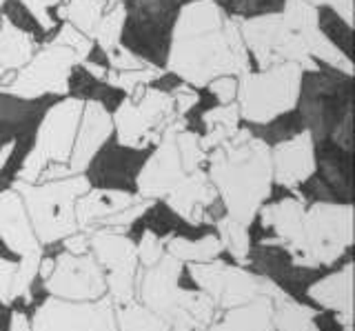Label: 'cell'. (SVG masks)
I'll return each instance as SVG.
<instances>
[{
    "label": "cell",
    "mask_w": 355,
    "mask_h": 331,
    "mask_svg": "<svg viewBox=\"0 0 355 331\" xmlns=\"http://www.w3.org/2000/svg\"><path fill=\"white\" fill-rule=\"evenodd\" d=\"M253 69L238 18L218 0H184L178 7L166 47L164 71L196 90L218 76H240Z\"/></svg>",
    "instance_id": "1"
},
{
    "label": "cell",
    "mask_w": 355,
    "mask_h": 331,
    "mask_svg": "<svg viewBox=\"0 0 355 331\" xmlns=\"http://www.w3.org/2000/svg\"><path fill=\"white\" fill-rule=\"evenodd\" d=\"M207 176L227 216L251 227L273 192L271 145L240 127L225 145L207 153Z\"/></svg>",
    "instance_id": "2"
},
{
    "label": "cell",
    "mask_w": 355,
    "mask_h": 331,
    "mask_svg": "<svg viewBox=\"0 0 355 331\" xmlns=\"http://www.w3.org/2000/svg\"><path fill=\"white\" fill-rule=\"evenodd\" d=\"M180 278L182 262L164 253L151 267L138 269L136 298L160 320H164L169 329H209L218 316L214 300L205 291L184 289L180 287Z\"/></svg>",
    "instance_id": "3"
},
{
    "label": "cell",
    "mask_w": 355,
    "mask_h": 331,
    "mask_svg": "<svg viewBox=\"0 0 355 331\" xmlns=\"http://www.w3.org/2000/svg\"><path fill=\"white\" fill-rule=\"evenodd\" d=\"M351 76L327 67L304 74L295 109H300V120L313 134L315 145L331 140L338 149H344L347 153L351 151Z\"/></svg>",
    "instance_id": "4"
},
{
    "label": "cell",
    "mask_w": 355,
    "mask_h": 331,
    "mask_svg": "<svg viewBox=\"0 0 355 331\" xmlns=\"http://www.w3.org/2000/svg\"><path fill=\"white\" fill-rule=\"evenodd\" d=\"M302 78L304 69L295 62L240 74L236 105L242 123L269 127L280 118L291 116L302 92Z\"/></svg>",
    "instance_id": "5"
},
{
    "label": "cell",
    "mask_w": 355,
    "mask_h": 331,
    "mask_svg": "<svg viewBox=\"0 0 355 331\" xmlns=\"http://www.w3.org/2000/svg\"><path fill=\"white\" fill-rule=\"evenodd\" d=\"M11 189L18 192L25 205L33 234L40 240V245L47 247L78 231L76 203L85 192L92 189V180L87 173H76L33 185L14 180Z\"/></svg>",
    "instance_id": "6"
},
{
    "label": "cell",
    "mask_w": 355,
    "mask_h": 331,
    "mask_svg": "<svg viewBox=\"0 0 355 331\" xmlns=\"http://www.w3.org/2000/svg\"><path fill=\"white\" fill-rule=\"evenodd\" d=\"M83 107L85 98H78L73 94L53 98V103L44 105L42 114L33 125L31 147L22 158L14 180L33 185L51 164L69 162Z\"/></svg>",
    "instance_id": "7"
},
{
    "label": "cell",
    "mask_w": 355,
    "mask_h": 331,
    "mask_svg": "<svg viewBox=\"0 0 355 331\" xmlns=\"http://www.w3.org/2000/svg\"><path fill=\"white\" fill-rule=\"evenodd\" d=\"M178 118L171 92L166 87L144 85L116 103L111 112L114 138L122 149L149 151Z\"/></svg>",
    "instance_id": "8"
},
{
    "label": "cell",
    "mask_w": 355,
    "mask_h": 331,
    "mask_svg": "<svg viewBox=\"0 0 355 331\" xmlns=\"http://www.w3.org/2000/svg\"><path fill=\"white\" fill-rule=\"evenodd\" d=\"M353 245V207L349 203L320 201L304 209L302 231L291 262L295 267L318 269L338 262Z\"/></svg>",
    "instance_id": "9"
},
{
    "label": "cell",
    "mask_w": 355,
    "mask_h": 331,
    "mask_svg": "<svg viewBox=\"0 0 355 331\" xmlns=\"http://www.w3.org/2000/svg\"><path fill=\"white\" fill-rule=\"evenodd\" d=\"M238 25L255 69H266L282 62H295L304 74L320 69V65L309 56L297 27L284 12L238 18Z\"/></svg>",
    "instance_id": "10"
},
{
    "label": "cell",
    "mask_w": 355,
    "mask_h": 331,
    "mask_svg": "<svg viewBox=\"0 0 355 331\" xmlns=\"http://www.w3.org/2000/svg\"><path fill=\"white\" fill-rule=\"evenodd\" d=\"M83 60L78 53L53 40H44L31 60L0 85V94L20 101H44V98L69 96L76 67Z\"/></svg>",
    "instance_id": "11"
},
{
    "label": "cell",
    "mask_w": 355,
    "mask_h": 331,
    "mask_svg": "<svg viewBox=\"0 0 355 331\" xmlns=\"http://www.w3.org/2000/svg\"><path fill=\"white\" fill-rule=\"evenodd\" d=\"M125 3V29L122 45L149 65L164 69L175 12L184 0H122Z\"/></svg>",
    "instance_id": "12"
},
{
    "label": "cell",
    "mask_w": 355,
    "mask_h": 331,
    "mask_svg": "<svg viewBox=\"0 0 355 331\" xmlns=\"http://www.w3.org/2000/svg\"><path fill=\"white\" fill-rule=\"evenodd\" d=\"M189 275L214 300L218 312H227L231 307H240L251 303L253 298L266 296L271 298L280 287L269 275H258L244 269L242 264H229L225 260L191 262Z\"/></svg>",
    "instance_id": "13"
},
{
    "label": "cell",
    "mask_w": 355,
    "mask_h": 331,
    "mask_svg": "<svg viewBox=\"0 0 355 331\" xmlns=\"http://www.w3.org/2000/svg\"><path fill=\"white\" fill-rule=\"evenodd\" d=\"M0 242H3L7 251L18 256L14 296L31 303V282L38 275L42 245L33 234L31 220L18 192H14L11 187L0 192Z\"/></svg>",
    "instance_id": "14"
},
{
    "label": "cell",
    "mask_w": 355,
    "mask_h": 331,
    "mask_svg": "<svg viewBox=\"0 0 355 331\" xmlns=\"http://www.w3.org/2000/svg\"><path fill=\"white\" fill-rule=\"evenodd\" d=\"M155 203L147 201L127 189H107V187H92L76 203L78 229L83 231H114L127 234L131 225L142 218Z\"/></svg>",
    "instance_id": "15"
},
{
    "label": "cell",
    "mask_w": 355,
    "mask_h": 331,
    "mask_svg": "<svg viewBox=\"0 0 355 331\" xmlns=\"http://www.w3.org/2000/svg\"><path fill=\"white\" fill-rule=\"evenodd\" d=\"M89 234V251L105 271L107 296L111 298L114 307L129 305L136 298L138 289V256L136 242L127 234H114V231L96 229Z\"/></svg>",
    "instance_id": "16"
},
{
    "label": "cell",
    "mask_w": 355,
    "mask_h": 331,
    "mask_svg": "<svg viewBox=\"0 0 355 331\" xmlns=\"http://www.w3.org/2000/svg\"><path fill=\"white\" fill-rule=\"evenodd\" d=\"M31 331H118L114 303L107 294L87 303L49 296L33 314Z\"/></svg>",
    "instance_id": "17"
},
{
    "label": "cell",
    "mask_w": 355,
    "mask_h": 331,
    "mask_svg": "<svg viewBox=\"0 0 355 331\" xmlns=\"http://www.w3.org/2000/svg\"><path fill=\"white\" fill-rule=\"evenodd\" d=\"M42 282L49 296L62 298V300L87 303L98 300L107 294L105 271L92 251L80 256L69 251L58 253V258L53 260V271Z\"/></svg>",
    "instance_id": "18"
},
{
    "label": "cell",
    "mask_w": 355,
    "mask_h": 331,
    "mask_svg": "<svg viewBox=\"0 0 355 331\" xmlns=\"http://www.w3.org/2000/svg\"><path fill=\"white\" fill-rule=\"evenodd\" d=\"M187 127V118H178L175 123L164 131V136L151 147L147 160L136 173V194L147 201H164L178 185L187 178L182 169L180 153L175 147V131Z\"/></svg>",
    "instance_id": "19"
},
{
    "label": "cell",
    "mask_w": 355,
    "mask_h": 331,
    "mask_svg": "<svg viewBox=\"0 0 355 331\" xmlns=\"http://www.w3.org/2000/svg\"><path fill=\"white\" fill-rule=\"evenodd\" d=\"M271 167L273 185L295 192L309 183L318 171V145L313 134L302 127L295 134L277 140L271 145Z\"/></svg>",
    "instance_id": "20"
},
{
    "label": "cell",
    "mask_w": 355,
    "mask_h": 331,
    "mask_svg": "<svg viewBox=\"0 0 355 331\" xmlns=\"http://www.w3.org/2000/svg\"><path fill=\"white\" fill-rule=\"evenodd\" d=\"M114 138V120H111V109L96 101V98H85L83 116L78 123L76 140L69 162H67V171L69 176L87 173L94 160L103 153V149Z\"/></svg>",
    "instance_id": "21"
},
{
    "label": "cell",
    "mask_w": 355,
    "mask_h": 331,
    "mask_svg": "<svg viewBox=\"0 0 355 331\" xmlns=\"http://www.w3.org/2000/svg\"><path fill=\"white\" fill-rule=\"evenodd\" d=\"M218 201H220L218 192L211 185L207 169L200 167L191 173H187V178L164 198V205L178 218H182L184 223H189L191 227H200V225L216 223V218L211 216V209L216 207Z\"/></svg>",
    "instance_id": "22"
},
{
    "label": "cell",
    "mask_w": 355,
    "mask_h": 331,
    "mask_svg": "<svg viewBox=\"0 0 355 331\" xmlns=\"http://www.w3.org/2000/svg\"><path fill=\"white\" fill-rule=\"evenodd\" d=\"M306 209V201L302 196H286L282 201L262 205L260 207V225L264 229H271L275 238L273 240H262V247L280 245L286 249V253H293L300 240V231H302V216Z\"/></svg>",
    "instance_id": "23"
},
{
    "label": "cell",
    "mask_w": 355,
    "mask_h": 331,
    "mask_svg": "<svg viewBox=\"0 0 355 331\" xmlns=\"http://www.w3.org/2000/svg\"><path fill=\"white\" fill-rule=\"evenodd\" d=\"M309 298L322 309L338 316L340 325H353V264L347 262L342 269L315 280L306 289Z\"/></svg>",
    "instance_id": "24"
},
{
    "label": "cell",
    "mask_w": 355,
    "mask_h": 331,
    "mask_svg": "<svg viewBox=\"0 0 355 331\" xmlns=\"http://www.w3.org/2000/svg\"><path fill=\"white\" fill-rule=\"evenodd\" d=\"M38 40L31 31L5 12L0 14V85L31 60Z\"/></svg>",
    "instance_id": "25"
},
{
    "label": "cell",
    "mask_w": 355,
    "mask_h": 331,
    "mask_svg": "<svg viewBox=\"0 0 355 331\" xmlns=\"http://www.w3.org/2000/svg\"><path fill=\"white\" fill-rule=\"evenodd\" d=\"M271 298L258 296L251 303L231 307L218 323H211L207 331H275L273 329Z\"/></svg>",
    "instance_id": "26"
},
{
    "label": "cell",
    "mask_w": 355,
    "mask_h": 331,
    "mask_svg": "<svg viewBox=\"0 0 355 331\" xmlns=\"http://www.w3.org/2000/svg\"><path fill=\"white\" fill-rule=\"evenodd\" d=\"M200 123L205 125V134H200V145L202 149L209 153L218 149L220 145L236 134V131L242 127V118L238 112V105L236 103H229V105H214L202 112L200 116Z\"/></svg>",
    "instance_id": "27"
},
{
    "label": "cell",
    "mask_w": 355,
    "mask_h": 331,
    "mask_svg": "<svg viewBox=\"0 0 355 331\" xmlns=\"http://www.w3.org/2000/svg\"><path fill=\"white\" fill-rule=\"evenodd\" d=\"M273 307V329L275 331H320L315 325L318 309L297 303L293 296L277 289L271 296Z\"/></svg>",
    "instance_id": "28"
},
{
    "label": "cell",
    "mask_w": 355,
    "mask_h": 331,
    "mask_svg": "<svg viewBox=\"0 0 355 331\" xmlns=\"http://www.w3.org/2000/svg\"><path fill=\"white\" fill-rule=\"evenodd\" d=\"M164 251L182 264H191L216 260L225 249H222V242L216 234H207L198 240H189L182 236H164Z\"/></svg>",
    "instance_id": "29"
},
{
    "label": "cell",
    "mask_w": 355,
    "mask_h": 331,
    "mask_svg": "<svg viewBox=\"0 0 355 331\" xmlns=\"http://www.w3.org/2000/svg\"><path fill=\"white\" fill-rule=\"evenodd\" d=\"M109 0H60L55 7L58 23H69L85 36L94 38V31L103 18Z\"/></svg>",
    "instance_id": "30"
},
{
    "label": "cell",
    "mask_w": 355,
    "mask_h": 331,
    "mask_svg": "<svg viewBox=\"0 0 355 331\" xmlns=\"http://www.w3.org/2000/svg\"><path fill=\"white\" fill-rule=\"evenodd\" d=\"M216 229H218V238L222 242V249L231 253V258L236 260L238 264H244L249 260L251 253V234L249 227L233 220L231 216H220L216 218Z\"/></svg>",
    "instance_id": "31"
},
{
    "label": "cell",
    "mask_w": 355,
    "mask_h": 331,
    "mask_svg": "<svg viewBox=\"0 0 355 331\" xmlns=\"http://www.w3.org/2000/svg\"><path fill=\"white\" fill-rule=\"evenodd\" d=\"M125 3H109L103 18L94 31V42L96 49L107 56L114 51L118 45H122V29H125Z\"/></svg>",
    "instance_id": "32"
},
{
    "label": "cell",
    "mask_w": 355,
    "mask_h": 331,
    "mask_svg": "<svg viewBox=\"0 0 355 331\" xmlns=\"http://www.w3.org/2000/svg\"><path fill=\"white\" fill-rule=\"evenodd\" d=\"M114 318L118 331H171L164 320H160L140 300L114 307Z\"/></svg>",
    "instance_id": "33"
},
{
    "label": "cell",
    "mask_w": 355,
    "mask_h": 331,
    "mask_svg": "<svg viewBox=\"0 0 355 331\" xmlns=\"http://www.w3.org/2000/svg\"><path fill=\"white\" fill-rule=\"evenodd\" d=\"M175 147L178 153H180V162L182 169L187 173H191L196 169H200L207 160V151L200 145V134L189 127H182L175 131Z\"/></svg>",
    "instance_id": "34"
},
{
    "label": "cell",
    "mask_w": 355,
    "mask_h": 331,
    "mask_svg": "<svg viewBox=\"0 0 355 331\" xmlns=\"http://www.w3.org/2000/svg\"><path fill=\"white\" fill-rule=\"evenodd\" d=\"M18 3L44 36L53 34L55 27L60 25L55 18V7L60 5V0H18Z\"/></svg>",
    "instance_id": "35"
},
{
    "label": "cell",
    "mask_w": 355,
    "mask_h": 331,
    "mask_svg": "<svg viewBox=\"0 0 355 331\" xmlns=\"http://www.w3.org/2000/svg\"><path fill=\"white\" fill-rule=\"evenodd\" d=\"M53 34H55V36H47V40H53V42H58V45H64V47L73 49L80 60H87V58L94 53V49H96L94 38L85 36L83 31H78V29H76L73 25H69V23H60L58 27H55Z\"/></svg>",
    "instance_id": "36"
},
{
    "label": "cell",
    "mask_w": 355,
    "mask_h": 331,
    "mask_svg": "<svg viewBox=\"0 0 355 331\" xmlns=\"http://www.w3.org/2000/svg\"><path fill=\"white\" fill-rule=\"evenodd\" d=\"M164 238H160L155 231L147 229L142 234L140 242L136 245V256H138V264L144 269V267H151V264L158 262L162 256H164Z\"/></svg>",
    "instance_id": "37"
},
{
    "label": "cell",
    "mask_w": 355,
    "mask_h": 331,
    "mask_svg": "<svg viewBox=\"0 0 355 331\" xmlns=\"http://www.w3.org/2000/svg\"><path fill=\"white\" fill-rule=\"evenodd\" d=\"M205 90L216 98L218 105H229L236 103L238 96V76H218L211 80Z\"/></svg>",
    "instance_id": "38"
},
{
    "label": "cell",
    "mask_w": 355,
    "mask_h": 331,
    "mask_svg": "<svg viewBox=\"0 0 355 331\" xmlns=\"http://www.w3.org/2000/svg\"><path fill=\"white\" fill-rule=\"evenodd\" d=\"M16 269H18V262L0 256V305H5V307H9L16 300V296H14Z\"/></svg>",
    "instance_id": "39"
},
{
    "label": "cell",
    "mask_w": 355,
    "mask_h": 331,
    "mask_svg": "<svg viewBox=\"0 0 355 331\" xmlns=\"http://www.w3.org/2000/svg\"><path fill=\"white\" fill-rule=\"evenodd\" d=\"M60 242H62L64 251L76 253V256H80V253H87L89 251V234H87V231H83V229L73 231L71 236L62 238Z\"/></svg>",
    "instance_id": "40"
},
{
    "label": "cell",
    "mask_w": 355,
    "mask_h": 331,
    "mask_svg": "<svg viewBox=\"0 0 355 331\" xmlns=\"http://www.w3.org/2000/svg\"><path fill=\"white\" fill-rule=\"evenodd\" d=\"M327 7L336 16H340L344 23L353 27V0H329Z\"/></svg>",
    "instance_id": "41"
},
{
    "label": "cell",
    "mask_w": 355,
    "mask_h": 331,
    "mask_svg": "<svg viewBox=\"0 0 355 331\" xmlns=\"http://www.w3.org/2000/svg\"><path fill=\"white\" fill-rule=\"evenodd\" d=\"M9 331H31V320L22 312H11Z\"/></svg>",
    "instance_id": "42"
},
{
    "label": "cell",
    "mask_w": 355,
    "mask_h": 331,
    "mask_svg": "<svg viewBox=\"0 0 355 331\" xmlns=\"http://www.w3.org/2000/svg\"><path fill=\"white\" fill-rule=\"evenodd\" d=\"M16 149H18V138L16 140H9V142H5L3 147H0V171H3L7 167V162L14 158Z\"/></svg>",
    "instance_id": "43"
},
{
    "label": "cell",
    "mask_w": 355,
    "mask_h": 331,
    "mask_svg": "<svg viewBox=\"0 0 355 331\" xmlns=\"http://www.w3.org/2000/svg\"><path fill=\"white\" fill-rule=\"evenodd\" d=\"M51 271H53V258H44V256H42V260H40V264H38V275L44 280Z\"/></svg>",
    "instance_id": "44"
},
{
    "label": "cell",
    "mask_w": 355,
    "mask_h": 331,
    "mask_svg": "<svg viewBox=\"0 0 355 331\" xmlns=\"http://www.w3.org/2000/svg\"><path fill=\"white\" fill-rule=\"evenodd\" d=\"M11 3V0H0V14H3L5 12V9H7V5Z\"/></svg>",
    "instance_id": "45"
},
{
    "label": "cell",
    "mask_w": 355,
    "mask_h": 331,
    "mask_svg": "<svg viewBox=\"0 0 355 331\" xmlns=\"http://www.w3.org/2000/svg\"><path fill=\"white\" fill-rule=\"evenodd\" d=\"M344 331H353V325H344Z\"/></svg>",
    "instance_id": "46"
},
{
    "label": "cell",
    "mask_w": 355,
    "mask_h": 331,
    "mask_svg": "<svg viewBox=\"0 0 355 331\" xmlns=\"http://www.w3.org/2000/svg\"><path fill=\"white\" fill-rule=\"evenodd\" d=\"M171 331H178V329H171ZM196 331H207V329H196Z\"/></svg>",
    "instance_id": "47"
},
{
    "label": "cell",
    "mask_w": 355,
    "mask_h": 331,
    "mask_svg": "<svg viewBox=\"0 0 355 331\" xmlns=\"http://www.w3.org/2000/svg\"><path fill=\"white\" fill-rule=\"evenodd\" d=\"M218 3H225V0H218Z\"/></svg>",
    "instance_id": "48"
},
{
    "label": "cell",
    "mask_w": 355,
    "mask_h": 331,
    "mask_svg": "<svg viewBox=\"0 0 355 331\" xmlns=\"http://www.w3.org/2000/svg\"><path fill=\"white\" fill-rule=\"evenodd\" d=\"M109 3H111V0H109Z\"/></svg>",
    "instance_id": "49"
}]
</instances>
